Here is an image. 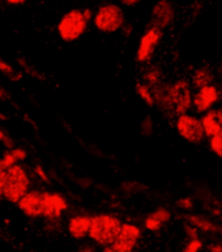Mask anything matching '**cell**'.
<instances>
[{
    "label": "cell",
    "instance_id": "1",
    "mask_svg": "<svg viewBox=\"0 0 222 252\" xmlns=\"http://www.w3.org/2000/svg\"><path fill=\"white\" fill-rule=\"evenodd\" d=\"M122 223L119 217L110 213H99L92 216L91 229L88 237L95 242V245L105 247H110L113 245L115 238L121 231Z\"/></svg>",
    "mask_w": 222,
    "mask_h": 252
},
{
    "label": "cell",
    "instance_id": "2",
    "mask_svg": "<svg viewBox=\"0 0 222 252\" xmlns=\"http://www.w3.org/2000/svg\"><path fill=\"white\" fill-rule=\"evenodd\" d=\"M29 187H31V178L23 166L15 165L5 170L3 199L12 204H17L29 191Z\"/></svg>",
    "mask_w": 222,
    "mask_h": 252
},
{
    "label": "cell",
    "instance_id": "3",
    "mask_svg": "<svg viewBox=\"0 0 222 252\" xmlns=\"http://www.w3.org/2000/svg\"><path fill=\"white\" fill-rule=\"evenodd\" d=\"M92 21L102 33H117L126 25V16L121 5L107 3L98 7Z\"/></svg>",
    "mask_w": 222,
    "mask_h": 252
},
{
    "label": "cell",
    "instance_id": "4",
    "mask_svg": "<svg viewBox=\"0 0 222 252\" xmlns=\"http://www.w3.org/2000/svg\"><path fill=\"white\" fill-rule=\"evenodd\" d=\"M89 21L85 19L83 9H69L58 23V34L64 42H75L88 31Z\"/></svg>",
    "mask_w": 222,
    "mask_h": 252
},
{
    "label": "cell",
    "instance_id": "5",
    "mask_svg": "<svg viewBox=\"0 0 222 252\" xmlns=\"http://www.w3.org/2000/svg\"><path fill=\"white\" fill-rule=\"evenodd\" d=\"M169 101L171 115H183L187 114L192 106L191 85L186 80H178L169 84Z\"/></svg>",
    "mask_w": 222,
    "mask_h": 252
},
{
    "label": "cell",
    "instance_id": "6",
    "mask_svg": "<svg viewBox=\"0 0 222 252\" xmlns=\"http://www.w3.org/2000/svg\"><path fill=\"white\" fill-rule=\"evenodd\" d=\"M141 229L135 223H122L121 231L110 247L117 252H133L141 239Z\"/></svg>",
    "mask_w": 222,
    "mask_h": 252
},
{
    "label": "cell",
    "instance_id": "7",
    "mask_svg": "<svg viewBox=\"0 0 222 252\" xmlns=\"http://www.w3.org/2000/svg\"><path fill=\"white\" fill-rule=\"evenodd\" d=\"M175 127H177V132L182 139L189 143H200L205 136L199 118L190 115V114L179 115Z\"/></svg>",
    "mask_w": 222,
    "mask_h": 252
},
{
    "label": "cell",
    "instance_id": "8",
    "mask_svg": "<svg viewBox=\"0 0 222 252\" xmlns=\"http://www.w3.org/2000/svg\"><path fill=\"white\" fill-rule=\"evenodd\" d=\"M162 39V31L149 27L140 38L139 47L136 53V61L139 63H148L155 54L157 46Z\"/></svg>",
    "mask_w": 222,
    "mask_h": 252
},
{
    "label": "cell",
    "instance_id": "9",
    "mask_svg": "<svg viewBox=\"0 0 222 252\" xmlns=\"http://www.w3.org/2000/svg\"><path fill=\"white\" fill-rule=\"evenodd\" d=\"M17 207L24 215L31 219H38L43 216V207H45V191L33 189L23 196V199L17 203Z\"/></svg>",
    "mask_w": 222,
    "mask_h": 252
},
{
    "label": "cell",
    "instance_id": "10",
    "mask_svg": "<svg viewBox=\"0 0 222 252\" xmlns=\"http://www.w3.org/2000/svg\"><path fill=\"white\" fill-rule=\"evenodd\" d=\"M175 19V8L169 0H159L152 8L151 27L163 31L173 24Z\"/></svg>",
    "mask_w": 222,
    "mask_h": 252
},
{
    "label": "cell",
    "instance_id": "11",
    "mask_svg": "<svg viewBox=\"0 0 222 252\" xmlns=\"http://www.w3.org/2000/svg\"><path fill=\"white\" fill-rule=\"evenodd\" d=\"M68 201L63 195L58 192L45 191V207H43V216L46 220L55 222L63 212L68 209Z\"/></svg>",
    "mask_w": 222,
    "mask_h": 252
},
{
    "label": "cell",
    "instance_id": "12",
    "mask_svg": "<svg viewBox=\"0 0 222 252\" xmlns=\"http://www.w3.org/2000/svg\"><path fill=\"white\" fill-rule=\"evenodd\" d=\"M220 99V91L215 85L201 88L192 98V103L197 113H207Z\"/></svg>",
    "mask_w": 222,
    "mask_h": 252
},
{
    "label": "cell",
    "instance_id": "13",
    "mask_svg": "<svg viewBox=\"0 0 222 252\" xmlns=\"http://www.w3.org/2000/svg\"><path fill=\"white\" fill-rule=\"evenodd\" d=\"M92 216L88 215H76L68 221V233L73 239L81 241L88 237L89 229H91Z\"/></svg>",
    "mask_w": 222,
    "mask_h": 252
},
{
    "label": "cell",
    "instance_id": "14",
    "mask_svg": "<svg viewBox=\"0 0 222 252\" xmlns=\"http://www.w3.org/2000/svg\"><path fill=\"white\" fill-rule=\"evenodd\" d=\"M200 122H201L205 136L211 139L215 135L222 132V110L211 109L204 114Z\"/></svg>",
    "mask_w": 222,
    "mask_h": 252
},
{
    "label": "cell",
    "instance_id": "15",
    "mask_svg": "<svg viewBox=\"0 0 222 252\" xmlns=\"http://www.w3.org/2000/svg\"><path fill=\"white\" fill-rule=\"evenodd\" d=\"M170 220H171V212L165 207H159L145 217L144 226H145V229L152 231V233H157Z\"/></svg>",
    "mask_w": 222,
    "mask_h": 252
},
{
    "label": "cell",
    "instance_id": "16",
    "mask_svg": "<svg viewBox=\"0 0 222 252\" xmlns=\"http://www.w3.org/2000/svg\"><path fill=\"white\" fill-rule=\"evenodd\" d=\"M187 221V223L193 226L197 231H203L207 234H222V227L219 226L216 222L212 221L205 216L195 215V213H190V215L183 216Z\"/></svg>",
    "mask_w": 222,
    "mask_h": 252
},
{
    "label": "cell",
    "instance_id": "17",
    "mask_svg": "<svg viewBox=\"0 0 222 252\" xmlns=\"http://www.w3.org/2000/svg\"><path fill=\"white\" fill-rule=\"evenodd\" d=\"M213 79H215L213 72H212L208 67H201L193 72V75H192V85L199 91L201 88L212 85Z\"/></svg>",
    "mask_w": 222,
    "mask_h": 252
},
{
    "label": "cell",
    "instance_id": "18",
    "mask_svg": "<svg viewBox=\"0 0 222 252\" xmlns=\"http://www.w3.org/2000/svg\"><path fill=\"white\" fill-rule=\"evenodd\" d=\"M28 157V153L25 149L23 148H13V149H9L1 156V162H3V166L5 169L11 167V166L19 165L20 161H24L25 158Z\"/></svg>",
    "mask_w": 222,
    "mask_h": 252
},
{
    "label": "cell",
    "instance_id": "19",
    "mask_svg": "<svg viewBox=\"0 0 222 252\" xmlns=\"http://www.w3.org/2000/svg\"><path fill=\"white\" fill-rule=\"evenodd\" d=\"M143 79H144V84L145 85H148V87L151 88V89H153V88L159 87V84L161 83L162 80V71L161 68L159 67V65H151L149 68H147L145 69V72H144L143 75Z\"/></svg>",
    "mask_w": 222,
    "mask_h": 252
},
{
    "label": "cell",
    "instance_id": "20",
    "mask_svg": "<svg viewBox=\"0 0 222 252\" xmlns=\"http://www.w3.org/2000/svg\"><path fill=\"white\" fill-rule=\"evenodd\" d=\"M0 72L3 73L8 80H11L12 83H19L23 79V73L17 71L11 63H8L5 59L0 57Z\"/></svg>",
    "mask_w": 222,
    "mask_h": 252
},
{
    "label": "cell",
    "instance_id": "21",
    "mask_svg": "<svg viewBox=\"0 0 222 252\" xmlns=\"http://www.w3.org/2000/svg\"><path fill=\"white\" fill-rule=\"evenodd\" d=\"M136 94L139 95L140 99L147 103L149 107L155 106V101H153V94H152V89L144 83L136 84Z\"/></svg>",
    "mask_w": 222,
    "mask_h": 252
},
{
    "label": "cell",
    "instance_id": "22",
    "mask_svg": "<svg viewBox=\"0 0 222 252\" xmlns=\"http://www.w3.org/2000/svg\"><path fill=\"white\" fill-rule=\"evenodd\" d=\"M153 129H155V123H153V119L152 117H144L143 121L140 122V133L145 137H149V136L153 133Z\"/></svg>",
    "mask_w": 222,
    "mask_h": 252
},
{
    "label": "cell",
    "instance_id": "23",
    "mask_svg": "<svg viewBox=\"0 0 222 252\" xmlns=\"http://www.w3.org/2000/svg\"><path fill=\"white\" fill-rule=\"evenodd\" d=\"M209 147H211V151L213 152L217 157L222 158V132H220V133L215 135L213 137H211Z\"/></svg>",
    "mask_w": 222,
    "mask_h": 252
},
{
    "label": "cell",
    "instance_id": "24",
    "mask_svg": "<svg viewBox=\"0 0 222 252\" xmlns=\"http://www.w3.org/2000/svg\"><path fill=\"white\" fill-rule=\"evenodd\" d=\"M201 249H203V241L200 238H196V239H189L182 252H200Z\"/></svg>",
    "mask_w": 222,
    "mask_h": 252
},
{
    "label": "cell",
    "instance_id": "25",
    "mask_svg": "<svg viewBox=\"0 0 222 252\" xmlns=\"http://www.w3.org/2000/svg\"><path fill=\"white\" fill-rule=\"evenodd\" d=\"M17 63H19L20 65H21L24 69H25V72H27L28 75L31 76V77H37V79H42L41 73H39V72H38L35 68H34V65L27 63V61H25L24 58H19V59H17Z\"/></svg>",
    "mask_w": 222,
    "mask_h": 252
},
{
    "label": "cell",
    "instance_id": "26",
    "mask_svg": "<svg viewBox=\"0 0 222 252\" xmlns=\"http://www.w3.org/2000/svg\"><path fill=\"white\" fill-rule=\"evenodd\" d=\"M0 144H3L4 147L7 148L8 151L9 149H13V140H12V137L8 133H5V132L0 128Z\"/></svg>",
    "mask_w": 222,
    "mask_h": 252
},
{
    "label": "cell",
    "instance_id": "27",
    "mask_svg": "<svg viewBox=\"0 0 222 252\" xmlns=\"http://www.w3.org/2000/svg\"><path fill=\"white\" fill-rule=\"evenodd\" d=\"M177 205L183 211H191L193 208V201H192L191 197H181L177 201Z\"/></svg>",
    "mask_w": 222,
    "mask_h": 252
},
{
    "label": "cell",
    "instance_id": "28",
    "mask_svg": "<svg viewBox=\"0 0 222 252\" xmlns=\"http://www.w3.org/2000/svg\"><path fill=\"white\" fill-rule=\"evenodd\" d=\"M185 231H186V235L189 239H196V238H199V231L193 227V226L189 225V223H185Z\"/></svg>",
    "mask_w": 222,
    "mask_h": 252
},
{
    "label": "cell",
    "instance_id": "29",
    "mask_svg": "<svg viewBox=\"0 0 222 252\" xmlns=\"http://www.w3.org/2000/svg\"><path fill=\"white\" fill-rule=\"evenodd\" d=\"M34 173L37 174L38 177L41 178L42 181L45 182V183H50L49 177H47V174L45 173V170L42 169V167L39 165H35V167H34Z\"/></svg>",
    "mask_w": 222,
    "mask_h": 252
},
{
    "label": "cell",
    "instance_id": "30",
    "mask_svg": "<svg viewBox=\"0 0 222 252\" xmlns=\"http://www.w3.org/2000/svg\"><path fill=\"white\" fill-rule=\"evenodd\" d=\"M9 99H11L9 93L0 85V101H9Z\"/></svg>",
    "mask_w": 222,
    "mask_h": 252
},
{
    "label": "cell",
    "instance_id": "31",
    "mask_svg": "<svg viewBox=\"0 0 222 252\" xmlns=\"http://www.w3.org/2000/svg\"><path fill=\"white\" fill-rule=\"evenodd\" d=\"M208 252H222L221 243H213L208 247Z\"/></svg>",
    "mask_w": 222,
    "mask_h": 252
},
{
    "label": "cell",
    "instance_id": "32",
    "mask_svg": "<svg viewBox=\"0 0 222 252\" xmlns=\"http://www.w3.org/2000/svg\"><path fill=\"white\" fill-rule=\"evenodd\" d=\"M4 181H5V171L0 174V201L3 199V189H4Z\"/></svg>",
    "mask_w": 222,
    "mask_h": 252
},
{
    "label": "cell",
    "instance_id": "33",
    "mask_svg": "<svg viewBox=\"0 0 222 252\" xmlns=\"http://www.w3.org/2000/svg\"><path fill=\"white\" fill-rule=\"evenodd\" d=\"M121 3L123 4V5H126V7H135V5H137L140 1L139 0H122Z\"/></svg>",
    "mask_w": 222,
    "mask_h": 252
},
{
    "label": "cell",
    "instance_id": "34",
    "mask_svg": "<svg viewBox=\"0 0 222 252\" xmlns=\"http://www.w3.org/2000/svg\"><path fill=\"white\" fill-rule=\"evenodd\" d=\"M76 252H97V250L93 246H83V247H80Z\"/></svg>",
    "mask_w": 222,
    "mask_h": 252
},
{
    "label": "cell",
    "instance_id": "35",
    "mask_svg": "<svg viewBox=\"0 0 222 252\" xmlns=\"http://www.w3.org/2000/svg\"><path fill=\"white\" fill-rule=\"evenodd\" d=\"M25 3V0H8L7 4L9 5H23Z\"/></svg>",
    "mask_w": 222,
    "mask_h": 252
},
{
    "label": "cell",
    "instance_id": "36",
    "mask_svg": "<svg viewBox=\"0 0 222 252\" xmlns=\"http://www.w3.org/2000/svg\"><path fill=\"white\" fill-rule=\"evenodd\" d=\"M101 252H117V251H115V250L111 249V247H105V249L102 250Z\"/></svg>",
    "mask_w": 222,
    "mask_h": 252
},
{
    "label": "cell",
    "instance_id": "37",
    "mask_svg": "<svg viewBox=\"0 0 222 252\" xmlns=\"http://www.w3.org/2000/svg\"><path fill=\"white\" fill-rule=\"evenodd\" d=\"M5 170L7 169H5V167L3 166V162H1V158H0V174L3 173V171H5Z\"/></svg>",
    "mask_w": 222,
    "mask_h": 252
}]
</instances>
